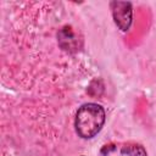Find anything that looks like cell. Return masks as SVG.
Wrapping results in <instances>:
<instances>
[{
	"label": "cell",
	"mask_w": 156,
	"mask_h": 156,
	"mask_svg": "<svg viewBox=\"0 0 156 156\" xmlns=\"http://www.w3.org/2000/svg\"><path fill=\"white\" fill-rule=\"evenodd\" d=\"M105 123V111L98 104H84L76 115L74 127L79 136L89 139L95 136Z\"/></svg>",
	"instance_id": "1"
},
{
	"label": "cell",
	"mask_w": 156,
	"mask_h": 156,
	"mask_svg": "<svg viewBox=\"0 0 156 156\" xmlns=\"http://www.w3.org/2000/svg\"><path fill=\"white\" fill-rule=\"evenodd\" d=\"M110 5H111L112 17L116 26L122 32H127L133 21L132 4L127 1H112Z\"/></svg>",
	"instance_id": "2"
},
{
	"label": "cell",
	"mask_w": 156,
	"mask_h": 156,
	"mask_svg": "<svg viewBox=\"0 0 156 156\" xmlns=\"http://www.w3.org/2000/svg\"><path fill=\"white\" fill-rule=\"evenodd\" d=\"M57 39L61 49L67 52H76L80 48V40L69 26H65L58 30Z\"/></svg>",
	"instance_id": "3"
},
{
	"label": "cell",
	"mask_w": 156,
	"mask_h": 156,
	"mask_svg": "<svg viewBox=\"0 0 156 156\" xmlns=\"http://www.w3.org/2000/svg\"><path fill=\"white\" fill-rule=\"evenodd\" d=\"M121 154L127 156H146V151L141 145L138 144H128L124 145L121 150Z\"/></svg>",
	"instance_id": "4"
},
{
	"label": "cell",
	"mask_w": 156,
	"mask_h": 156,
	"mask_svg": "<svg viewBox=\"0 0 156 156\" xmlns=\"http://www.w3.org/2000/svg\"><path fill=\"white\" fill-rule=\"evenodd\" d=\"M80 156H84V155H80Z\"/></svg>",
	"instance_id": "5"
}]
</instances>
